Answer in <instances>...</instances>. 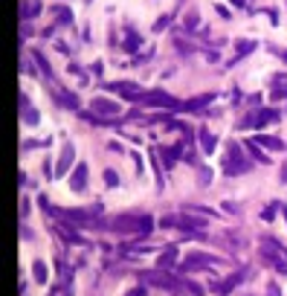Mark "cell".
<instances>
[{"label":"cell","instance_id":"obj_12","mask_svg":"<svg viewBox=\"0 0 287 296\" xmlns=\"http://www.w3.org/2000/svg\"><path fill=\"white\" fill-rule=\"evenodd\" d=\"M180 227H186V230H191V232H200L206 224L197 221V218H191V215H183V218H180Z\"/></svg>","mask_w":287,"mask_h":296},{"label":"cell","instance_id":"obj_22","mask_svg":"<svg viewBox=\"0 0 287 296\" xmlns=\"http://www.w3.org/2000/svg\"><path fill=\"white\" fill-rule=\"evenodd\" d=\"M253 47H255V44H250V41H238V53H241V55H244V53H250Z\"/></svg>","mask_w":287,"mask_h":296},{"label":"cell","instance_id":"obj_2","mask_svg":"<svg viewBox=\"0 0 287 296\" xmlns=\"http://www.w3.org/2000/svg\"><path fill=\"white\" fill-rule=\"evenodd\" d=\"M142 102H145V105H154V108H168V110H180V108H183L177 99H171L168 93H162V90L145 93V96H142Z\"/></svg>","mask_w":287,"mask_h":296},{"label":"cell","instance_id":"obj_24","mask_svg":"<svg viewBox=\"0 0 287 296\" xmlns=\"http://www.w3.org/2000/svg\"><path fill=\"white\" fill-rule=\"evenodd\" d=\"M282 58H285V61H287V50H285V53H282Z\"/></svg>","mask_w":287,"mask_h":296},{"label":"cell","instance_id":"obj_1","mask_svg":"<svg viewBox=\"0 0 287 296\" xmlns=\"http://www.w3.org/2000/svg\"><path fill=\"white\" fill-rule=\"evenodd\" d=\"M250 168L247 163V157H244V151H241V145L238 142H229V151H226V160H223V174H244Z\"/></svg>","mask_w":287,"mask_h":296},{"label":"cell","instance_id":"obj_3","mask_svg":"<svg viewBox=\"0 0 287 296\" xmlns=\"http://www.w3.org/2000/svg\"><path fill=\"white\" fill-rule=\"evenodd\" d=\"M218 259H212V256H203V253H191L189 259L183 262V270L186 273H194V270H203V267H209V264H215Z\"/></svg>","mask_w":287,"mask_h":296},{"label":"cell","instance_id":"obj_8","mask_svg":"<svg viewBox=\"0 0 287 296\" xmlns=\"http://www.w3.org/2000/svg\"><path fill=\"white\" fill-rule=\"evenodd\" d=\"M21 110H24V122H26V125H35V122H38V113H35V108L29 105L26 93H21Z\"/></svg>","mask_w":287,"mask_h":296},{"label":"cell","instance_id":"obj_6","mask_svg":"<svg viewBox=\"0 0 287 296\" xmlns=\"http://www.w3.org/2000/svg\"><path fill=\"white\" fill-rule=\"evenodd\" d=\"M136 227H139L136 215H119V218L110 221V230H116V232H130V230H136Z\"/></svg>","mask_w":287,"mask_h":296},{"label":"cell","instance_id":"obj_13","mask_svg":"<svg viewBox=\"0 0 287 296\" xmlns=\"http://www.w3.org/2000/svg\"><path fill=\"white\" fill-rule=\"evenodd\" d=\"M200 148H203L206 154H212V151H215V136H212L209 131H200Z\"/></svg>","mask_w":287,"mask_h":296},{"label":"cell","instance_id":"obj_14","mask_svg":"<svg viewBox=\"0 0 287 296\" xmlns=\"http://www.w3.org/2000/svg\"><path fill=\"white\" fill-rule=\"evenodd\" d=\"M209 102H212V96L206 93V96H200V99H191V102H186L183 108H186V110H197V108H203V105H209Z\"/></svg>","mask_w":287,"mask_h":296},{"label":"cell","instance_id":"obj_23","mask_svg":"<svg viewBox=\"0 0 287 296\" xmlns=\"http://www.w3.org/2000/svg\"><path fill=\"white\" fill-rule=\"evenodd\" d=\"M128 296H142V291H130Z\"/></svg>","mask_w":287,"mask_h":296},{"label":"cell","instance_id":"obj_25","mask_svg":"<svg viewBox=\"0 0 287 296\" xmlns=\"http://www.w3.org/2000/svg\"><path fill=\"white\" fill-rule=\"evenodd\" d=\"M285 218H287V212H285Z\"/></svg>","mask_w":287,"mask_h":296},{"label":"cell","instance_id":"obj_18","mask_svg":"<svg viewBox=\"0 0 287 296\" xmlns=\"http://www.w3.org/2000/svg\"><path fill=\"white\" fill-rule=\"evenodd\" d=\"M133 47H139V38H133V32H128V41H125V50L133 53Z\"/></svg>","mask_w":287,"mask_h":296},{"label":"cell","instance_id":"obj_20","mask_svg":"<svg viewBox=\"0 0 287 296\" xmlns=\"http://www.w3.org/2000/svg\"><path fill=\"white\" fill-rule=\"evenodd\" d=\"M104 183H107V186H116V183H119L116 171H104Z\"/></svg>","mask_w":287,"mask_h":296},{"label":"cell","instance_id":"obj_9","mask_svg":"<svg viewBox=\"0 0 287 296\" xmlns=\"http://www.w3.org/2000/svg\"><path fill=\"white\" fill-rule=\"evenodd\" d=\"M255 145H264V148H273V151H285V142L276 139V136H255Z\"/></svg>","mask_w":287,"mask_h":296},{"label":"cell","instance_id":"obj_21","mask_svg":"<svg viewBox=\"0 0 287 296\" xmlns=\"http://www.w3.org/2000/svg\"><path fill=\"white\" fill-rule=\"evenodd\" d=\"M35 61H38V67H41V70H44V76H52V73H50V64H47V61H44L38 53H35Z\"/></svg>","mask_w":287,"mask_h":296},{"label":"cell","instance_id":"obj_11","mask_svg":"<svg viewBox=\"0 0 287 296\" xmlns=\"http://www.w3.org/2000/svg\"><path fill=\"white\" fill-rule=\"evenodd\" d=\"M38 12H41V3H38V0H26V3H24V9H21V18H24V21H29L32 15H38Z\"/></svg>","mask_w":287,"mask_h":296},{"label":"cell","instance_id":"obj_19","mask_svg":"<svg viewBox=\"0 0 287 296\" xmlns=\"http://www.w3.org/2000/svg\"><path fill=\"white\" fill-rule=\"evenodd\" d=\"M247 148H250V154H253L255 160H261V163H267V157H264V154H261V151L255 148V142H253V139H250V145H247Z\"/></svg>","mask_w":287,"mask_h":296},{"label":"cell","instance_id":"obj_16","mask_svg":"<svg viewBox=\"0 0 287 296\" xmlns=\"http://www.w3.org/2000/svg\"><path fill=\"white\" fill-rule=\"evenodd\" d=\"M148 232H151V218L142 215V218H139V235H148Z\"/></svg>","mask_w":287,"mask_h":296},{"label":"cell","instance_id":"obj_17","mask_svg":"<svg viewBox=\"0 0 287 296\" xmlns=\"http://www.w3.org/2000/svg\"><path fill=\"white\" fill-rule=\"evenodd\" d=\"M171 264H174V250H168V253L159 256V267H171Z\"/></svg>","mask_w":287,"mask_h":296},{"label":"cell","instance_id":"obj_7","mask_svg":"<svg viewBox=\"0 0 287 296\" xmlns=\"http://www.w3.org/2000/svg\"><path fill=\"white\" fill-rule=\"evenodd\" d=\"M73 157H76V148H73V145L67 142V148L61 151V160H58V168H55V177H61L64 171L70 168V163H73Z\"/></svg>","mask_w":287,"mask_h":296},{"label":"cell","instance_id":"obj_5","mask_svg":"<svg viewBox=\"0 0 287 296\" xmlns=\"http://www.w3.org/2000/svg\"><path fill=\"white\" fill-rule=\"evenodd\" d=\"M90 110H96V113H104V116H116L122 108H119L116 102H110V99H102V96H99V99H93V102H90Z\"/></svg>","mask_w":287,"mask_h":296},{"label":"cell","instance_id":"obj_26","mask_svg":"<svg viewBox=\"0 0 287 296\" xmlns=\"http://www.w3.org/2000/svg\"><path fill=\"white\" fill-rule=\"evenodd\" d=\"M87 3H90V0H87Z\"/></svg>","mask_w":287,"mask_h":296},{"label":"cell","instance_id":"obj_15","mask_svg":"<svg viewBox=\"0 0 287 296\" xmlns=\"http://www.w3.org/2000/svg\"><path fill=\"white\" fill-rule=\"evenodd\" d=\"M32 273H35V282H47V267H44V262H35L32 264Z\"/></svg>","mask_w":287,"mask_h":296},{"label":"cell","instance_id":"obj_10","mask_svg":"<svg viewBox=\"0 0 287 296\" xmlns=\"http://www.w3.org/2000/svg\"><path fill=\"white\" fill-rule=\"evenodd\" d=\"M58 102H61L64 108H70V110H78L81 108V102H78L76 93H58Z\"/></svg>","mask_w":287,"mask_h":296},{"label":"cell","instance_id":"obj_4","mask_svg":"<svg viewBox=\"0 0 287 296\" xmlns=\"http://www.w3.org/2000/svg\"><path fill=\"white\" fill-rule=\"evenodd\" d=\"M84 186H87V165L76 163L73 174H70V189H73V192H84Z\"/></svg>","mask_w":287,"mask_h":296}]
</instances>
